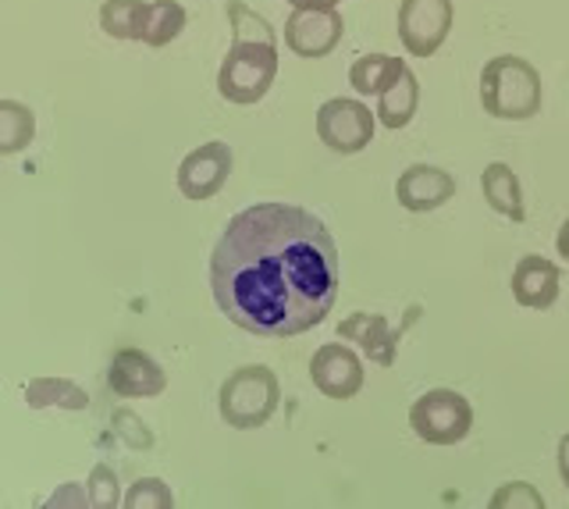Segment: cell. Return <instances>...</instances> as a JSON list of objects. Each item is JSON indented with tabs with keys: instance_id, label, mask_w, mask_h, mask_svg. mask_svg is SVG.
<instances>
[{
	"instance_id": "obj_1",
	"label": "cell",
	"mask_w": 569,
	"mask_h": 509,
	"mask_svg": "<svg viewBox=\"0 0 569 509\" xmlns=\"http://www.w3.org/2000/svg\"><path fill=\"white\" fill-rule=\"evenodd\" d=\"M342 260L317 214L253 203L224 224L210 253V289L224 318L257 339H296L328 318Z\"/></svg>"
},
{
	"instance_id": "obj_2",
	"label": "cell",
	"mask_w": 569,
	"mask_h": 509,
	"mask_svg": "<svg viewBox=\"0 0 569 509\" xmlns=\"http://www.w3.org/2000/svg\"><path fill=\"white\" fill-rule=\"evenodd\" d=\"M545 86L527 58L498 54L480 68V108L498 121H527L541 111Z\"/></svg>"
},
{
	"instance_id": "obj_3",
	"label": "cell",
	"mask_w": 569,
	"mask_h": 509,
	"mask_svg": "<svg viewBox=\"0 0 569 509\" xmlns=\"http://www.w3.org/2000/svg\"><path fill=\"white\" fill-rule=\"evenodd\" d=\"M281 402L278 375L263 363H246L239 371H231L218 392V410L228 428L253 431L263 428L274 417Z\"/></svg>"
},
{
	"instance_id": "obj_4",
	"label": "cell",
	"mask_w": 569,
	"mask_h": 509,
	"mask_svg": "<svg viewBox=\"0 0 569 509\" xmlns=\"http://www.w3.org/2000/svg\"><path fill=\"white\" fill-rule=\"evenodd\" d=\"M278 79V43H231L218 72V93L228 103H260Z\"/></svg>"
},
{
	"instance_id": "obj_5",
	"label": "cell",
	"mask_w": 569,
	"mask_h": 509,
	"mask_svg": "<svg viewBox=\"0 0 569 509\" xmlns=\"http://www.w3.org/2000/svg\"><path fill=\"white\" fill-rule=\"evenodd\" d=\"M409 428L427 446H456L473 428V407L456 389H431L409 407Z\"/></svg>"
},
{
	"instance_id": "obj_6",
	"label": "cell",
	"mask_w": 569,
	"mask_h": 509,
	"mask_svg": "<svg viewBox=\"0 0 569 509\" xmlns=\"http://www.w3.org/2000/svg\"><path fill=\"white\" fill-rule=\"evenodd\" d=\"M373 129H378V114H373L363 100L331 97L320 103L317 111V136L331 153H360L370 147Z\"/></svg>"
},
{
	"instance_id": "obj_7",
	"label": "cell",
	"mask_w": 569,
	"mask_h": 509,
	"mask_svg": "<svg viewBox=\"0 0 569 509\" xmlns=\"http://www.w3.org/2000/svg\"><path fill=\"white\" fill-rule=\"evenodd\" d=\"M456 22L452 0H402L399 40L409 58H435Z\"/></svg>"
},
{
	"instance_id": "obj_8",
	"label": "cell",
	"mask_w": 569,
	"mask_h": 509,
	"mask_svg": "<svg viewBox=\"0 0 569 509\" xmlns=\"http://www.w3.org/2000/svg\"><path fill=\"white\" fill-rule=\"evenodd\" d=\"M231 164H236L231 147L221 143V139H210V143L196 147L186 161L178 164V189H182L186 200L203 203V200L218 197V192L224 189Z\"/></svg>"
},
{
	"instance_id": "obj_9",
	"label": "cell",
	"mask_w": 569,
	"mask_h": 509,
	"mask_svg": "<svg viewBox=\"0 0 569 509\" xmlns=\"http://www.w3.org/2000/svg\"><path fill=\"white\" fill-rule=\"evenodd\" d=\"M342 37H346L342 11H292L289 22H284V47L296 58L307 61L328 58L342 43Z\"/></svg>"
},
{
	"instance_id": "obj_10",
	"label": "cell",
	"mask_w": 569,
	"mask_h": 509,
	"mask_svg": "<svg viewBox=\"0 0 569 509\" xmlns=\"http://www.w3.org/2000/svg\"><path fill=\"white\" fill-rule=\"evenodd\" d=\"M107 385H111V392L121 399H153L168 389V375L150 353H142L136 346H124L111 357Z\"/></svg>"
},
{
	"instance_id": "obj_11",
	"label": "cell",
	"mask_w": 569,
	"mask_h": 509,
	"mask_svg": "<svg viewBox=\"0 0 569 509\" xmlns=\"http://www.w3.org/2000/svg\"><path fill=\"white\" fill-rule=\"evenodd\" d=\"M310 378L328 399H342L346 402V399H352L356 392L363 389L367 371H363V360L356 357L349 346L325 342L310 360Z\"/></svg>"
},
{
	"instance_id": "obj_12",
	"label": "cell",
	"mask_w": 569,
	"mask_h": 509,
	"mask_svg": "<svg viewBox=\"0 0 569 509\" xmlns=\"http://www.w3.org/2000/svg\"><path fill=\"white\" fill-rule=\"evenodd\" d=\"M456 197V179L438 164H409L396 182V200L409 214H427Z\"/></svg>"
},
{
	"instance_id": "obj_13",
	"label": "cell",
	"mask_w": 569,
	"mask_h": 509,
	"mask_svg": "<svg viewBox=\"0 0 569 509\" xmlns=\"http://www.w3.org/2000/svg\"><path fill=\"white\" fill-rule=\"evenodd\" d=\"M559 286H562V275L548 257L527 253L520 257V265L512 268V300L527 310H548L559 300Z\"/></svg>"
},
{
	"instance_id": "obj_14",
	"label": "cell",
	"mask_w": 569,
	"mask_h": 509,
	"mask_svg": "<svg viewBox=\"0 0 569 509\" xmlns=\"http://www.w3.org/2000/svg\"><path fill=\"white\" fill-rule=\"evenodd\" d=\"M338 339L356 342L363 349V357H370L381 367H391L399 353V331L391 328L385 313H363V310L349 313V318L338 325Z\"/></svg>"
},
{
	"instance_id": "obj_15",
	"label": "cell",
	"mask_w": 569,
	"mask_h": 509,
	"mask_svg": "<svg viewBox=\"0 0 569 509\" xmlns=\"http://www.w3.org/2000/svg\"><path fill=\"white\" fill-rule=\"evenodd\" d=\"M480 189H485V200L491 210H498L502 218L520 224L527 218V203H523V189H520V179H516V171L506 164V161H491L480 174Z\"/></svg>"
},
{
	"instance_id": "obj_16",
	"label": "cell",
	"mask_w": 569,
	"mask_h": 509,
	"mask_svg": "<svg viewBox=\"0 0 569 509\" xmlns=\"http://www.w3.org/2000/svg\"><path fill=\"white\" fill-rule=\"evenodd\" d=\"M420 108V79L409 72L399 76V82H391L388 90L378 97V108H373V114H378V121L385 129H406L409 121H413Z\"/></svg>"
},
{
	"instance_id": "obj_17",
	"label": "cell",
	"mask_w": 569,
	"mask_h": 509,
	"mask_svg": "<svg viewBox=\"0 0 569 509\" xmlns=\"http://www.w3.org/2000/svg\"><path fill=\"white\" fill-rule=\"evenodd\" d=\"M406 72V61L402 58H391V54H363L356 58L349 68V86L360 97H381L391 82H399V76Z\"/></svg>"
},
{
	"instance_id": "obj_18",
	"label": "cell",
	"mask_w": 569,
	"mask_h": 509,
	"mask_svg": "<svg viewBox=\"0 0 569 509\" xmlns=\"http://www.w3.org/2000/svg\"><path fill=\"white\" fill-rule=\"evenodd\" d=\"M26 402L32 410H86L89 392L71 378H36L26 385Z\"/></svg>"
},
{
	"instance_id": "obj_19",
	"label": "cell",
	"mask_w": 569,
	"mask_h": 509,
	"mask_svg": "<svg viewBox=\"0 0 569 509\" xmlns=\"http://www.w3.org/2000/svg\"><path fill=\"white\" fill-rule=\"evenodd\" d=\"M147 0H103L100 29L111 40H142V22H147Z\"/></svg>"
},
{
	"instance_id": "obj_20",
	"label": "cell",
	"mask_w": 569,
	"mask_h": 509,
	"mask_svg": "<svg viewBox=\"0 0 569 509\" xmlns=\"http://www.w3.org/2000/svg\"><path fill=\"white\" fill-rule=\"evenodd\" d=\"M186 29V8L178 0H150L147 22H142V40L147 47H168L171 40L182 37Z\"/></svg>"
},
{
	"instance_id": "obj_21",
	"label": "cell",
	"mask_w": 569,
	"mask_h": 509,
	"mask_svg": "<svg viewBox=\"0 0 569 509\" xmlns=\"http://www.w3.org/2000/svg\"><path fill=\"white\" fill-rule=\"evenodd\" d=\"M36 136V114L18 100H0V153H22Z\"/></svg>"
},
{
	"instance_id": "obj_22",
	"label": "cell",
	"mask_w": 569,
	"mask_h": 509,
	"mask_svg": "<svg viewBox=\"0 0 569 509\" xmlns=\"http://www.w3.org/2000/svg\"><path fill=\"white\" fill-rule=\"evenodd\" d=\"M228 26H231V43H278V32L271 22L246 4V0H228Z\"/></svg>"
},
{
	"instance_id": "obj_23",
	"label": "cell",
	"mask_w": 569,
	"mask_h": 509,
	"mask_svg": "<svg viewBox=\"0 0 569 509\" xmlns=\"http://www.w3.org/2000/svg\"><path fill=\"white\" fill-rule=\"evenodd\" d=\"M124 506H129V509H139V506L171 509L174 506V496H171V488L160 481V478H139L129 488V496H124Z\"/></svg>"
},
{
	"instance_id": "obj_24",
	"label": "cell",
	"mask_w": 569,
	"mask_h": 509,
	"mask_svg": "<svg viewBox=\"0 0 569 509\" xmlns=\"http://www.w3.org/2000/svg\"><path fill=\"white\" fill-rule=\"evenodd\" d=\"M89 506H100V509H111L121 502V488H118V473L107 467V463H97L93 473H89Z\"/></svg>"
},
{
	"instance_id": "obj_25",
	"label": "cell",
	"mask_w": 569,
	"mask_h": 509,
	"mask_svg": "<svg viewBox=\"0 0 569 509\" xmlns=\"http://www.w3.org/2000/svg\"><path fill=\"white\" fill-rule=\"evenodd\" d=\"M491 506H533V509H541L545 499H541V491H533V485L527 481H512V485H502L491 496Z\"/></svg>"
},
{
	"instance_id": "obj_26",
	"label": "cell",
	"mask_w": 569,
	"mask_h": 509,
	"mask_svg": "<svg viewBox=\"0 0 569 509\" xmlns=\"http://www.w3.org/2000/svg\"><path fill=\"white\" fill-rule=\"evenodd\" d=\"M114 431L129 442L132 449H150L153 446V435L147 431V425L132 413V410H118L114 413Z\"/></svg>"
},
{
	"instance_id": "obj_27",
	"label": "cell",
	"mask_w": 569,
	"mask_h": 509,
	"mask_svg": "<svg viewBox=\"0 0 569 509\" xmlns=\"http://www.w3.org/2000/svg\"><path fill=\"white\" fill-rule=\"evenodd\" d=\"M86 502H89V491L79 496V485H64V491L47 499V506H86Z\"/></svg>"
},
{
	"instance_id": "obj_28",
	"label": "cell",
	"mask_w": 569,
	"mask_h": 509,
	"mask_svg": "<svg viewBox=\"0 0 569 509\" xmlns=\"http://www.w3.org/2000/svg\"><path fill=\"white\" fill-rule=\"evenodd\" d=\"M296 11H338L342 0H289Z\"/></svg>"
},
{
	"instance_id": "obj_29",
	"label": "cell",
	"mask_w": 569,
	"mask_h": 509,
	"mask_svg": "<svg viewBox=\"0 0 569 509\" xmlns=\"http://www.w3.org/2000/svg\"><path fill=\"white\" fill-rule=\"evenodd\" d=\"M559 478L569 488V435L559 438Z\"/></svg>"
},
{
	"instance_id": "obj_30",
	"label": "cell",
	"mask_w": 569,
	"mask_h": 509,
	"mask_svg": "<svg viewBox=\"0 0 569 509\" xmlns=\"http://www.w3.org/2000/svg\"><path fill=\"white\" fill-rule=\"evenodd\" d=\"M556 250H559V257H566V260H569V218H566V221H562V228H559Z\"/></svg>"
}]
</instances>
